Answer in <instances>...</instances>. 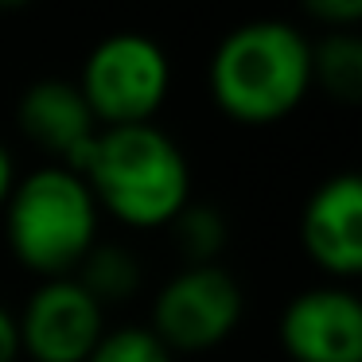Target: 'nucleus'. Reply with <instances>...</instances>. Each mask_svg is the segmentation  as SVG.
I'll list each match as a JSON object with an SVG mask.
<instances>
[{
	"label": "nucleus",
	"instance_id": "obj_1",
	"mask_svg": "<svg viewBox=\"0 0 362 362\" xmlns=\"http://www.w3.org/2000/svg\"><path fill=\"white\" fill-rule=\"evenodd\" d=\"M71 172L86 180L98 211L129 230H164L191 203L187 156L156 125L98 129Z\"/></svg>",
	"mask_w": 362,
	"mask_h": 362
},
{
	"label": "nucleus",
	"instance_id": "obj_2",
	"mask_svg": "<svg viewBox=\"0 0 362 362\" xmlns=\"http://www.w3.org/2000/svg\"><path fill=\"white\" fill-rule=\"evenodd\" d=\"M312 90V43L288 20H250L211 55V98L238 125L284 121Z\"/></svg>",
	"mask_w": 362,
	"mask_h": 362
},
{
	"label": "nucleus",
	"instance_id": "obj_3",
	"mask_svg": "<svg viewBox=\"0 0 362 362\" xmlns=\"http://www.w3.org/2000/svg\"><path fill=\"white\" fill-rule=\"evenodd\" d=\"M98 211L86 180L63 164H43L16 180L4 203V242L24 269L71 276L98 245Z\"/></svg>",
	"mask_w": 362,
	"mask_h": 362
},
{
	"label": "nucleus",
	"instance_id": "obj_4",
	"mask_svg": "<svg viewBox=\"0 0 362 362\" xmlns=\"http://www.w3.org/2000/svg\"><path fill=\"white\" fill-rule=\"evenodd\" d=\"M172 86V63L148 35H105L82 63L78 94L86 98L98 129L152 125Z\"/></svg>",
	"mask_w": 362,
	"mask_h": 362
},
{
	"label": "nucleus",
	"instance_id": "obj_5",
	"mask_svg": "<svg viewBox=\"0 0 362 362\" xmlns=\"http://www.w3.org/2000/svg\"><path fill=\"white\" fill-rule=\"evenodd\" d=\"M245 315V292L226 265H183L160 284L148 331L172 354H203L222 346Z\"/></svg>",
	"mask_w": 362,
	"mask_h": 362
},
{
	"label": "nucleus",
	"instance_id": "obj_6",
	"mask_svg": "<svg viewBox=\"0 0 362 362\" xmlns=\"http://www.w3.org/2000/svg\"><path fill=\"white\" fill-rule=\"evenodd\" d=\"M16 327L32 362H86L105 335V308L74 276H55L28 296Z\"/></svg>",
	"mask_w": 362,
	"mask_h": 362
},
{
	"label": "nucleus",
	"instance_id": "obj_7",
	"mask_svg": "<svg viewBox=\"0 0 362 362\" xmlns=\"http://www.w3.org/2000/svg\"><path fill=\"white\" fill-rule=\"evenodd\" d=\"M281 346L292 362H362V304L339 284L292 296L281 312Z\"/></svg>",
	"mask_w": 362,
	"mask_h": 362
},
{
	"label": "nucleus",
	"instance_id": "obj_8",
	"mask_svg": "<svg viewBox=\"0 0 362 362\" xmlns=\"http://www.w3.org/2000/svg\"><path fill=\"white\" fill-rule=\"evenodd\" d=\"M300 242L327 276H354L362 269V180L354 172L327 175L308 195Z\"/></svg>",
	"mask_w": 362,
	"mask_h": 362
},
{
	"label": "nucleus",
	"instance_id": "obj_9",
	"mask_svg": "<svg viewBox=\"0 0 362 362\" xmlns=\"http://www.w3.org/2000/svg\"><path fill=\"white\" fill-rule=\"evenodd\" d=\"M16 121L32 144L59 156L63 168H74L78 156L98 136V121L90 113L86 98L78 94V82L66 78H40L20 94Z\"/></svg>",
	"mask_w": 362,
	"mask_h": 362
},
{
	"label": "nucleus",
	"instance_id": "obj_10",
	"mask_svg": "<svg viewBox=\"0 0 362 362\" xmlns=\"http://www.w3.org/2000/svg\"><path fill=\"white\" fill-rule=\"evenodd\" d=\"M71 276L102 308L105 304H125V300L136 296V288H141V261H136L125 245L98 242Z\"/></svg>",
	"mask_w": 362,
	"mask_h": 362
},
{
	"label": "nucleus",
	"instance_id": "obj_11",
	"mask_svg": "<svg viewBox=\"0 0 362 362\" xmlns=\"http://www.w3.org/2000/svg\"><path fill=\"white\" fill-rule=\"evenodd\" d=\"M312 86H323L327 98L346 105L362 98V43L351 32H331L312 43Z\"/></svg>",
	"mask_w": 362,
	"mask_h": 362
},
{
	"label": "nucleus",
	"instance_id": "obj_12",
	"mask_svg": "<svg viewBox=\"0 0 362 362\" xmlns=\"http://www.w3.org/2000/svg\"><path fill=\"white\" fill-rule=\"evenodd\" d=\"M168 230H172V238L187 265H218V253L226 250V238H230L222 211L218 206H206V203H187L172 218Z\"/></svg>",
	"mask_w": 362,
	"mask_h": 362
},
{
	"label": "nucleus",
	"instance_id": "obj_13",
	"mask_svg": "<svg viewBox=\"0 0 362 362\" xmlns=\"http://www.w3.org/2000/svg\"><path fill=\"white\" fill-rule=\"evenodd\" d=\"M86 362H175V354L148 327L125 323V327L105 331Z\"/></svg>",
	"mask_w": 362,
	"mask_h": 362
},
{
	"label": "nucleus",
	"instance_id": "obj_14",
	"mask_svg": "<svg viewBox=\"0 0 362 362\" xmlns=\"http://www.w3.org/2000/svg\"><path fill=\"white\" fill-rule=\"evenodd\" d=\"M308 16L335 32H346L362 20V0H308Z\"/></svg>",
	"mask_w": 362,
	"mask_h": 362
},
{
	"label": "nucleus",
	"instance_id": "obj_15",
	"mask_svg": "<svg viewBox=\"0 0 362 362\" xmlns=\"http://www.w3.org/2000/svg\"><path fill=\"white\" fill-rule=\"evenodd\" d=\"M20 358V327L16 312L0 304V362H16Z\"/></svg>",
	"mask_w": 362,
	"mask_h": 362
},
{
	"label": "nucleus",
	"instance_id": "obj_16",
	"mask_svg": "<svg viewBox=\"0 0 362 362\" xmlns=\"http://www.w3.org/2000/svg\"><path fill=\"white\" fill-rule=\"evenodd\" d=\"M12 187H16V164H12V152L0 144V211H4V203H8Z\"/></svg>",
	"mask_w": 362,
	"mask_h": 362
}]
</instances>
